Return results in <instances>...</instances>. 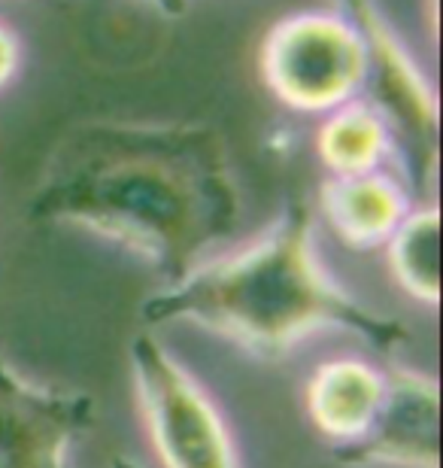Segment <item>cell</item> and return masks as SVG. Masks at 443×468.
Returning a JSON list of instances; mask_svg holds the SVG:
<instances>
[{"mask_svg": "<svg viewBox=\"0 0 443 468\" xmlns=\"http://www.w3.org/2000/svg\"><path fill=\"white\" fill-rule=\"evenodd\" d=\"M112 468H140L134 460H128V456H116V460H112Z\"/></svg>", "mask_w": 443, "mask_h": 468, "instance_id": "5bb4252c", "label": "cell"}, {"mask_svg": "<svg viewBox=\"0 0 443 468\" xmlns=\"http://www.w3.org/2000/svg\"><path fill=\"white\" fill-rule=\"evenodd\" d=\"M383 374L367 362L334 359L319 365L307 383L310 420L334 441H355L374 423L383 401Z\"/></svg>", "mask_w": 443, "mask_h": 468, "instance_id": "9c48e42d", "label": "cell"}, {"mask_svg": "<svg viewBox=\"0 0 443 468\" xmlns=\"http://www.w3.org/2000/svg\"><path fill=\"white\" fill-rule=\"evenodd\" d=\"M316 153L332 176L371 174L395 155V137L374 104L350 101L332 110L322 122L316 134Z\"/></svg>", "mask_w": 443, "mask_h": 468, "instance_id": "30bf717a", "label": "cell"}, {"mask_svg": "<svg viewBox=\"0 0 443 468\" xmlns=\"http://www.w3.org/2000/svg\"><path fill=\"white\" fill-rule=\"evenodd\" d=\"M143 4L158 9V13L167 16V18H179L188 9V0H143Z\"/></svg>", "mask_w": 443, "mask_h": 468, "instance_id": "4fadbf2b", "label": "cell"}, {"mask_svg": "<svg viewBox=\"0 0 443 468\" xmlns=\"http://www.w3.org/2000/svg\"><path fill=\"white\" fill-rule=\"evenodd\" d=\"M383 383V401L376 408L374 423L362 438L337 447V463L440 468L438 380L410 368H392Z\"/></svg>", "mask_w": 443, "mask_h": 468, "instance_id": "52a82bcc", "label": "cell"}, {"mask_svg": "<svg viewBox=\"0 0 443 468\" xmlns=\"http://www.w3.org/2000/svg\"><path fill=\"white\" fill-rule=\"evenodd\" d=\"M389 268L401 289L435 307L440 302V213L438 207H417L392 231Z\"/></svg>", "mask_w": 443, "mask_h": 468, "instance_id": "8fae6325", "label": "cell"}, {"mask_svg": "<svg viewBox=\"0 0 443 468\" xmlns=\"http://www.w3.org/2000/svg\"><path fill=\"white\" fill-rule=\"evenodd\" d=\"M319 201L328 226L353 250L380 247L410 213V195L404 186L380 171L328 176Z\"/></svg>", "mask_w": 443, "mask_h": 468, "instance_id": "ba28073f", "label": "cell"}, {"mask_svg": "<svg viewBox=\"0 0 443 468\" xmlns=\"http://www.w3.org/2000/svg\"><path fill=\"white\" fill-rule=\"evenodd\" d=\"M131 371L164 468H237L231 438L206 392L153 335L131 341Z\"/></svg>", "mask_w": 443, "mask_h": 468, "instance_id": "5b68a950", "label": "cell"}, {"mask_svg": "<svg viewBox=\"0 0 443 468\" xmlns=\"http://www.w3.org/2000/svg\"><path fill=\"white\" fill-rule=\"evenodd\" d=\"M27 219L107 238L176 286L237 229L240 192L210 125L82 122L52 146Z\"/></svg>", "mask_w": 443, "mask_h": 468, "instance_id": "6da1fadb", "label": "cell"}, {"mask_svg": "<svg viewBox=\"0 0 443 468\" xmlns=\"http://www.w3.org/2000/svg\"><path fill=\"white\" fill-rule=\"evenodd\" d=\"M341 18L362 37L371 73V104L380 110L385 125L392 128L395 153L404 155V171L410 189L422 195L435 183L438 174V98L428 80L422 77L417 61L404 49L389 18L380 13L376 0H337Z\"/></svg>", "mask_w": 443, "mask_h": 468, "instance_id": "277c9868", "label": "cell"}, {"mask_svg": "<svg viewBox=\"0 0 443 468\" xmlns=\"http://www.w3.org/2000/svg\"><path fill=\"white\" fill-rule=\"evenodd\" d=\"M91 420V396L27 383L0 356V468H68Z\"/></svg>", "mask_w": 443, "mask_h": 468, "instance_id": "8992f818", "label": "cell"}, {"mask_svg": "<svg viewBox=\"0 0 443 468\" xmlns=\"http://www.w3.org/2000/svg\"><path fill=\"white\" fill-rule=\"evenodd\" d=\"M16 68H18V40H16V34L0 22V89L13 80Z\"/></svg>", "mask_w": 443, "mask_h": 468, "instance_id": "7c38bea8", "label": "cell"}, {"mask_svg": "<svg viewBox=\"0 0 443 468\" xmlns=\"http://www.w3.org/2000/svg\"><path fill=\"white\" fill-rule=\"evenodd\" d=\"M371 58L341 16L298 13L261 43V77L270 95L301 113H332L367 86Z\"/></svg>", "mask_w": 443, "mask_h": 468, "instance_id": "3957f363", "label": "cell"}, {"mask_svg": "<svg viewBox=\"0 0 443 468\" xmlns=\"http://www.w3.org/2000/svg\"><path fill=\"white\" fill-rule=\"evenodd\" d=\"M146 323L192 320L261 356L289 353L316 329H346L380 350L410 338L401 320L367 311L319 268L313 210L289 201L265 238L240 256L195 268L143 304Z\"/></svg>", "mask_w": 443, "mask_h": 468, "instance_id": "7a4b0ae2", "label": "cell"}]
</instances>
